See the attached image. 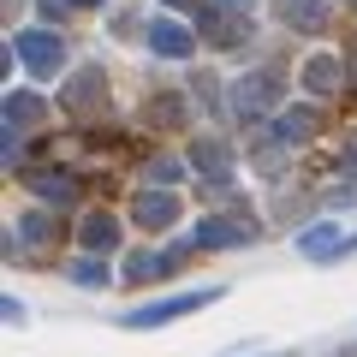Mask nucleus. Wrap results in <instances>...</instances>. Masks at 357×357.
<instances>
[{"label": "nucleus", "mask_w": 357, "mask_h": 357, "mask_svg": "<svg viewBox=\"0 0 357 357\" xmlns=\"http://www.w3.org/2000/svg\"><path fill=\"white\" fill-rule=\"evenodd\" d=\"M13 60L24 66L30 77H54L66 66V42L54 36V30H18L13 36Z\"/></svg>", "instance_id": "f257e3e1"}, {"label": "nucleus", "mask_w": 357, "mask_h": 357, "mask_svg": "<svg viewBox=\"0 0 357 357\" xmlns=\"http://www.w3.org/2000/svg\"><path fill=\"white\" fill-rule=\"evenodd\" d=\"M220 298V286H203V292H178V298H161V304H137L126 310V328H161V321H178L191 310H208Z\"/></svg>", "instance_id": "f03ea898"}, {"label": "nucleus", "mask_w": 357, "mask_h": 357, "mask_svg": "<svg viewBox=\"0 0 357 357\" xmlns=\"http://www.w3.org/2000/svg\"><path fill=\"white\" fill-rule=\"evenodd\" d=\"M274 102H280V77H274V72H250V77L232 84V114H238V119L268 114Z\"/></svg>", "instance_id": "7ed1b4c3"}, {"label": "nucleus", "mask_w": 357, "mask_h": 357, "mask_svg": "<svg viewBox=\"0 0 357 357\" xmlns=\"http://www.w3.org/2000/svg\"><path fill=\"white\" fill-rule=\"evenodd\" d=\"M244 244H256L250 220H197L191 232V250H244Z\"/></svg>", "instance_id": "20e7f679"}, {"label": "nucleus", "mask_w": 357, "mask_h": 357, "mask_svg": "<svg viewBox=\"0 0 357 357\" xmlns=\"http://www.w3.org/2000/svg\"><path fill=\"white\" fill-rule=\"evenodd\" d=\"M131 220H137L143 232H167L178 220V197L173 191H143L137 203H131Z\"/></svg>", "instance_id": "39448f33"}, {"label": "nucleus", "mask_w": 357, "mask_h": 357, "mask_svg": "<svg viewBox=\"0 0 357 357\" xmlns=\"http://www.w3.org/2000/svg\"><path fill=\"white\" fill-rule=\"evenodd\" d=\"M185 256H191V244H178V250H131L126 256V280H161V274H173Z\"/></svg>", "instance_id": "423d86ee"}, {"label": "nucleus", "mask_w": 357, "mask_h": 357, "mask_svg": "<svg viewBox=\"0 0 357 357\" xmlns=\"http://www.w3.org/2000/svg\"><path fill=\"white\" fill-rule=\"evenodd\" d=\"M298 250H304L310 262H328V256H345V232H340V220H321V227L298 232Z\"/></svg>", "instance_id": "0eeeda50"}, {"label": "nucleus", "mask_w": 357, "mask_h": 357, "mask_svg": "<svg viewBox=\"0 0 357 357\" xmlns=\"http://www.w3.org/2000/svg\"><path fill=\"white\" fill-rule=\"evenodd\" d=\"M316 126H321L316 107H286V114L274 119V137H280V143H310V137H316Z\"/></svg>", "instance_id": "6e6552de"}, {"label": "nucleus", "mask_w": 357, "mask_h": 357, "mask_svg": "<svg viewBox=\"0 0 357 357\" xmlns=\"http://www.w3.org/2000/svg\"><path fill=\"white\" fill-rule=\"evenodd\" d=\"M149 48H155V54H167V60H185V54L197 48V36H191V30H178V24H167V18H161V24H149Z\"/></svg>", "instance_id": "1a4fd4ad"}, {"label": "nucleus", "mask_w": 357, "mask_h": 357, "mask_svg": "<svg viewBox=\"0 0 357 357\" xmlns=\"http://www.w3.org/2000/svg\"><path fill=\"white\" fill-rule=\"evenodd\" d=\"M30 191L42 197V203H54V208H66L77 197V178L72 173H30Z\"/></svg>", "instance_id": "9d476101"}, {"label": "nucleus", "mask_w": 357, "mask_h": 357, "mask_svg": "<svg viewBox=\"0 0 357 357\" xmlns=\"http://www.w3.org/2000/svg\"><path fill=\"white\" fill-rule=\"evenodd\" d=\"M191 161H197V173H208L215 185H227V173H232V155H227V143H215V137H203L191 149Z\"/></svg>", "instance_id": "9b49d317"}, {"label": "nucleus", "mask_w": 357, "mask_h": 357, "mask_svg": "<svg viewBox=\"0 0 357 357\" xmlns=\"http://www.w3.org/2000/svg\"><path fill=\"white\" fill-rule=\"evenodd\" d=\"M340 60H333V54H316V60L304 66V89L310 96H333V89H340Z\"/></svg>", "instance_id": "f8f14e48"}, {"label": "nucleus", "mask_w": 357, "mask_h": 357, "mask_svg": "<svg viewBox=\"0 0 357 357\" xmlns=\"http://www.w3.org/2000/svg\"><path fill=\"white\" fill-rule=\"evenodd\" d=\"M280 18H286L292 30H310V36H316V30L328 24V0H286Z\"/></svg>", "instance_id": "ddd939ff"}, {"label": "nucleus", "mask_w": 357, "mask_h": 357, "mask_svg": "<svg viewBox=\"0 0 357 357\" xmlns=\"http://www.w3.org/2000/svg\"><path fill=\"white\" fill-rule=\"evenodd\" d=\"M77 238H84V250H114V244H119V220L114 215H84Z\"/></svg>", "instance_id": "4468645a"}, {"label": "nucleus", "mask_w": 357, "mask_h": 357, "mask_svg": "<svg viewBox=\"0 0 357 357\" xmlns=\"http://www.w3.org/2000/svg\"><path fill=\"white\" fill-rule=\"evenodd\" d=\"M72 280L77 286H107L114 274H107V262H96V256H77V262H72Z\"/></svg>", "instance_id": "2eb2a0df"}, {"label": "nucleus", "mask_w": 357, "mask_h": 357, "mask_svg": "<svg viewBox=\"0 0 357 357\" xmlns=\"http://www.w3.org/2000/svg\"><path fill=\"white\" fill-rule=\"evenodd\" d=\"M36 114H42V102H36V96H13V102H6V119H13V126H30Z\"/></svg>", "instance_id": "dca6fc26"}, {"label": "nucleus", "mask_w": 357, "mask_h": 357, "mask_svg": "<svg viewBox=\"0 0 357 357\" xmlns=\"http://www.w3.org/2000/svg\"><path fill=\"white\" fill-rule=\"evenodd\" d=\"M24 244H48V215H24Z\"/></svg>", "instance_id": "f3484780"}, {"label": "nucleus", "mask_w": 357, "mask_h": 357, "mask_svg": "<svg viewBox=\"0 0 357 357\" xmlns=\"http://www.w3.org/2000/svg\"><path fill=\"white\" fill-rule=\"evenodd\" d=\"M340 173L357 178V137H345V149H340Z\"/></svg>", "instance_id": "a211bd4d"}, {"label": "nucleus", "mask_w": 357, "mask_h": 357, "mask_svg": "<svg viewBox=\"0 0 357 357\" xmlns=\"http://www.w3.org/2000/svg\"><path fill=\"white\" fill-rule=\"evenodd\" d=\"M149 173H155V185H173V178H178V161H155Z\"/></svg>", "instance_id": "6ab92c4d"}, {"label": "nucleus", "mask_w": 357, "mask_h": 357, "mask_svg": "<svg viewBox=\"0 0 357 357\" xmlns=\"http://www.w3.org/2000/svg\"><path fill=\"white\" fill-rule=\"evenodd\" d=\"M72 6H102V0H72Z\"/></svg>", "instance_id": "aec40b11"}, {"label": "nucleus", "mask_w": 357, "mask_h": 357, "mask_svg": "<svg viewBox=\"0 0 357 357\" xmlns=\"http://www.w3.org/2000/svg\"><path fill=\"white\" fill-rule=\"evenodd\" d=\"M227 6H250V0H227Z\"/></svg>", "instance_id": "412c9836"}, {"label": "nucleus", "mask_w": 357, "mask_h": 357, "mask_svg": "<svg viewBox=\"0 0 357 357\" xmlns=\"http://www.w3.org/2000/svg\"><path fill=\"white\" fill-rule=\"evenodd\" d=\"M167 6H185V0H167Z\"/></svg>", "instance_id": "4be33fe9"}, {"label": "nucleus", "mask_w": 357, "mask_h": 357, "mask_svg": "<svg viewBox=\"0 0 357 357\" xmlns=\"http://www.w3.org/2000/svg\"><path fill=\"white\" fill-rule=\"evenodd\" d=\"M351 6H357V0H351Z\"/></svg>", "instance_id": "5701e85b"}]
</instances>
